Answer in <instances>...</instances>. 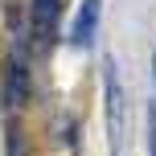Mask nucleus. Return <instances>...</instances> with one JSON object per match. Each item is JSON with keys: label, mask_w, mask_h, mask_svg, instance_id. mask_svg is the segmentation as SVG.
I'll use <instances>...</instances> for the list:
<instances>
[{"label": "nucleus", "mask_w": 156, "mask_h": 156, "mask_svg": "<svg viewBox=\"0 0 156 156\" xmlns=\"http://www.w3.org/2000/svg\"><path fill=\"white\" fill-rule=\"evenodd\" d=\"M58 16H62V0H33L29 8V25H33V45L45 49L49 37L58 29Z\"/></svg>", "instance_id": "f257e3e1"}, {"label": "nucleus", "mask_w": 156, "mask_h": 156, "mask_svg": "<svg viewBox=\"0 0 156 156\" xmlns=\"http://www.w3.org/2000/svg\"><path fill=\"white\" fill-rule=\"evenodd\" d=\"M99 8L103 0H82L78 8V21H74V45H94V33H99Z\"/></svg>", "instance_id": "f03ea898"}, {"label": "nucleus", "mask_w": 156, "mask_h": 156, "mask_svg": "<svg viewBox=\"0 0 156 156\" xmlns=\"http://www.w3.org/2000/svg\"><path fill=\"white\" fill-rule=\"evenodd\" d=\"M25 94H29V74H25V58H12L8 62V103L21 107Z\"/></svg>", "instance_id": "7ed1b4c3"}, {"label": "nucleus", "mask_w": 156, "mask_h": 156, "mask_svg": "<svg viewBox=\"0 0 156 156\" xmlns=\"http://www.w3.org/2000/svg\"><path fill=\"white\" fill-rule=\"evenodd\" d=\"M152 86H156V62H152ZM148 156H156V90H152V111H148Z\"/></svg>", "instance_id": "20e7f679"}, {"label": "nucleus", "mask_w": 156, "mask_h": 156, "mask_svg": "<svg viewBox=\"0 0 156 156\" xmlns=\"http://www.w3.org/2000/svg\"><path fill=\"white\" fill-rule=\"evenodd\" d=\"M8 156H29V144H25L21 127H8Z\"/></svg>", "instance_id": "39448f33"}]
</instances>
